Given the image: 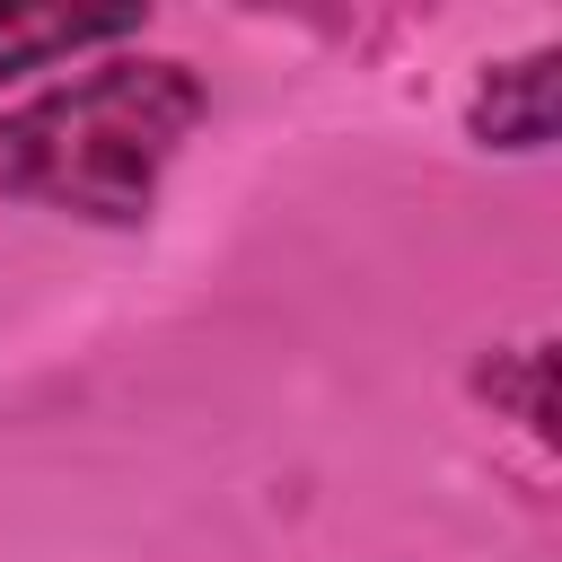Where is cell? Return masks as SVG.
Instances as JSON below:
<instances>
[{
  "label": "cell",
  "mask_w": 562,
  "mask_h": 562,
  "mask_svg": "<svg viewBox=\"0 0 562 562\" xmlns=\"http://www.w3.org/2000/svg\"><path fill=\"white\" fill-rule=\"evenodd\" d=\"M553 123H562V53L553 44H536L518 61H492L465 97V132L483 149H544Z\"/></svg>",
  "instance_id": "2"
},
{
  "label": "cell",
  "mask_w": 562,
  "mask_h": 562,
  "mask_svg": "<svg viewBox=\"0 0 562 562\" xmlns=\"http://www.w3.org/2000/svg\"><path fill=\"white\" fill-rule=\"evenodd\" d=\"M202 79L158 53H114L0 114V193L132 228L158 202V176L202 123Z\"/></svg>",
  "instance_id": "1"
},
{
  "label": "cell",
  "mask_w": 562,
  "mask_h": 562,
  "mask_svg": "<svg viewBox=\"0 0 562 562\" xmlns=\"http://www.w3.org/2000/svg\"><path fill=\"white\" fill-rule=\"evenodd\" d=\"M123 35H140V9H18V0H0V79L44 70L61 53H88V44H123Z\"/></svg>",
  "instance_id": "3"
}]
</instances>
